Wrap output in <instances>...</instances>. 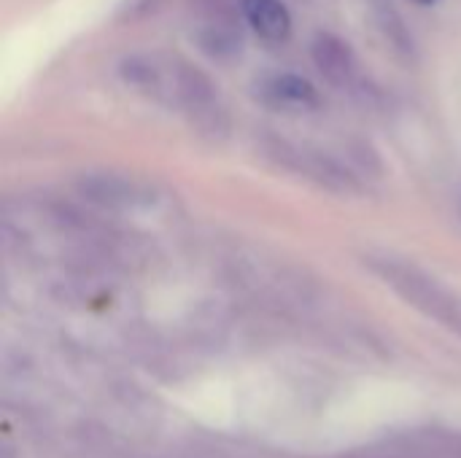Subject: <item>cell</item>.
<instances>
[{
  "mask_svg": "<svg viewBox=\"0 0 461 458\" xmlns=\"http://www.w3.org/2000/svg\"><path fill=\"white\" fill-rule=\"evenodd\" d=\"M127 86L151 97L154 103L178 111L205 135H221L227 130V111L216 92V84L192 62L178 54L143 51L119 65Z\"/></svg>",
  "mask_w": 461,
  "mask_h": 458,
  "instance_id": "1",
  "label": "cell"
},
{
  "mask_svg": "<svg viewBox=\"0 0 461 458\" xmlns=\"http://www.w3.org/2000/svg\"><path fill=\"white\" fill-rule=\"evenodd\" d=\"M365 265L408 305L461 335V297L443 286L435 275L408 259H397L389 254H370L365 256Z\"/></svg>",
  "mask_w": 461,
  "mask_h": 458,
  "instance_id": "2",
  "label": "cell"
},
{
  "mask_svg": "<svg viewBox=\"0 0 461 458\" xmlns=\"http://www.w3.org/2000/svg\"><path fill=\"white\" fill-rule=\"evenodd\" d=\"M76 192L84 202L108 213H143L159 202L151 184L124 173H84L76 181Z\"/></svg>",
  "mask_w": 461,
  "mask_h": 458,
  "instance_id": "3",
  "label": "cell"
},
{
  "mask_svg": "<svg viewBox=\"0 0 461 458\" xmlns=\"http://www.w3.org/2000/svg\"><path fill=\"white\" fill-rule=\"evenodd\" d=\"M267 157H273L281 167L319 184L321 189H330L338 194H354L362 189L357 175L348 167H343L335 157H330L327 151H316V148L297 146L289 140H273L267 146Z\"/></svg>",
  "mask_w": 461,
  "mask_h": 458,
  "instance_id": "4",
  "label": "cell"
},
{
  "mask_svg": "<svg viewBox=\"0 0 461 458\" xmlns=\"http://www.w3.org/2000/svg\"><path fill=\"white\" fill-rule=\"evenodd\" d=\"M257 94L265 105L284 113H305L319 105V92L313 84L294 73H276L257 84Z\"/></svg>",
  "mask_w": 461,
  "mask_h": 458,
  "instance_id": "5",
  "label": "cell"
},
{
  "mask_svg": "<svg viewBox=\"0 0 461 458\" xmlns=\"http://www.w3.org/2000/svg\"><path fill=\"white\" fill-rule=\"evenodd\" d=\"M313 62L335 86H348L357 78V57L351 46L335 35H319L313 40Z\"/></svg>",
  "mask_w": 461,
  "mask_h": 458,
  "instance_id": "6",
  "label": "cell"
},
{
  "mask_svg": "<svg viewBox=\"0 0 461 458\" xmlns=\"http://www.w3.org/2000/svg\"><path fill=\"white\" fill-rule=\"evenodd\" d=\"M240 11L251 30L270 43H281L292 32V16L281 0H240Z\"/></svg>",
  "mask_w": 461,
  "mask_h": 458,
  "instance_id": "7",
  "label": "cell"
},
{
  "mask_svg": "<svg viewBox=\"0 0 461 458\" xmlns=\"http://www.w3.org/2000/svg\"><path fill=\"white\" fill-rule=\"evenodd\" d=\"M200 43L213 57H227L240 49V32L230 16H211L200 27Z\"/></svg>",
  "mask_w": 461,
  "mask_h": 458,
  "instance_id": "8",
  "label": "cell"
},
{
  "mask_svg": "<svg viewBox=\"0 0 461 458\" xmlns=\"http://www.w3.org/2000/svg\"><path fill=\"white\" fill-rule=\"evenodd\" d=\"M416 3H424V5H429V3H438V0H416Z\"/></svg>",
  "mask_w": 461,
  "mask_h": 458,
  "instance_id": "9",
  "label": "cell"
}]
</instances>
